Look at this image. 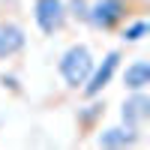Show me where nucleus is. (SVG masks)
Here are the masks:
<instances>
[{
  "label": "nucleus",
  "mask_w": 150,
  "mask_h": 150,
  "mask_svg": "<svg viewBox=\"0 0 150 150\" xmlns=\"http://www.w3.org/2000/svg\"><path fill=\"white\" fill-rule=\"evenodd\" d=\"M93 54H90V48L87 45H69L66 51H63V57H60V75H63V81H66V87H78L87 81V75L93 72Z\"/></svg>",
  "instance_id": "nucleus-1"
},
{
  "label": "nucleus",
  "mask_w": 150,
  "mask_h": 150,
  "mask_svg": "<svg viewBox=\"0 0 150 150\" xmlns=\"http://www.w3.org/2000/svg\"><path fill=\"white\" fill-rule=\"evenodd\" d=\"M123 18H129V3L126 0H93L87 6V21L96 30H114Z\"/></svg>",
  "instance_id": "nucleus-2"
},
{
  "label": "nucleus",
  "mask_w": 150,
  "mask_h": 150,
  "mask_svg": "<svg viewBox=\"0 0 150 150\" xmlns=\"http://www.w3.org/2000/svg\"><path fill=\"white\" fill-rule=\"evenodd\" d=\"M117 66H120V51H108L105 60H102V66H93V72L87 75V81L81 84V87H84V96H87V99L99 96V93H102L105 87L111 84V78H114Z\"/></svg>",
  "instance_id": "nucleus-3"
},
{
  "label": "nucleus",
  "mask_w": 150,
  "mask_h": 150,
  "mask_svg": "<svg viewBox=\"0 0 150 150\" xmlns=\"http://www.w3.org/2000/svg\"><path fill=\"white\" fill-rule=\"evenodd\" d=\"M33 15H36V24L45 36L57 33L63 27V18H66V3L63 0H36L33 6Z\"/></svg>",
  "instance_id": "nucleus-4"
},
{
  "label": "nucleus",
  "mask_w": 150,
  "mask_h": 150,
  "mask_svg": "<svg viewBox=\"0 0 150 150\" xmlns=\"http://www.w3.org/2000/svg\"><path fill=\"white\" fill-rule=\"evenodd\" d=\"M147 114H150V99H147V93L144 90H132V96L123 102V123L132 126V129H138L141 123L147 120Z\"/></svg>",
  "instance_id": "nucleus-5"
},
{
  "label": "nucleus",
  "mask_w": 150,
  "mask_h": 150,
  "mask_svg": "<svg viewBox=\"0 0 150 150\" xmlns=\"http://www.w3.org/2000/svg\"><path fill=\"white\" fill-rule=\"evenodd\" d=\"M24 48V30L15 21H0V60L12 57Z\"/></svg>",
  "instance_id": "nucleus-6"
},
{
  "label": "nucleus",
  "mask_w": 150,
  "mask_h": 150,
  "mask_svg": "<svg viewBox=\"0 0 150 150\" xmlns=\"http://www.w3.org/2000/svg\"><path fill=\"white\" fill-rule=\"evenodd\" d=\"M147 84H150V66H147V60L129 63L126 72H123V87H126V90H144Z\"/></svg>",
  "instance_id": "nucleus-7"
},
{
  "label": "nucleus",
  "mask_w": 150,
  "mask_h": 150,
  "mask_svg": "<svg viewBox=\"0 0 150 150\" xmlns=\"http://www.w3.org/2000/svg\"><path fill=\"white\" fill-rule=\"evenodd\" d=\"M138 129H132V126H111V129H105L102 135H99V144L102 147H129V144H135V135Z\"/></svg>",
  "instance_id": "nucleus-8"
},
{
  "label": "nucleus",
  "mask_w": 150,
  "mask_h": 150,
  "mask_svg": "<svg viewBox=\"0 0 150 150\" xmlns=\"http://www.w3.org/2000/svg\"><path fill=\"white\" fill-rule=\"evenodd\" d=\"M144 33H147V21L138 18V21H132V24H126V27H123V42H138Z\"/></svg>",
  "instance_id": "nucleus-9"
},
{
  "label": "nucleus",
  "mask_w": 150,
  "mask_h": 150,
  "mask_svg": "<svg viewBox=\"0 0 150 150\" xmlns=\"http://www.w3.org/2000/svg\"><path fill=\"white\" fill-rule=\"evenodd\" d=\"M102 108H105L102 102H93V105H87V108L81 111V123H93L99 114H102Z\"/></svg>",
  "instance_id": "nucleus-10"
},
{
  "label": "nucleus",
  "mask_w": 150,
  "mask_h": 150,
  "mask_svg": "<svg viewBox=\"0 0 150 150\" xmlns=\"http://www.w3.org/2000/svg\"><path fill=\"white\" fill-rule=\"evenodd\" d=\"M66 12H72L75 18L87 21V3H84V0H72V9H66Z\"/></svg>",
  "instance_id": "nucleus-11"
}]
</instances>
